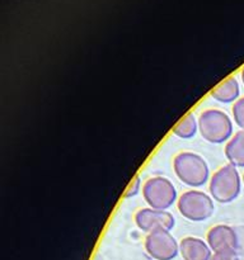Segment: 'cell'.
<instances>
[{
  "instance_id": "cell-1",
  "label": "cell",
  "mask_w": 244,
  "mask_h": 260,
  "mask_svg": "<svg viewBox=\"0 0 244 260\" xmlns=\"http://www.w3.org/2000/svg\"><path fill=\"white\" fill-rule=\"evenodd\" d=\"M173 170L183 184L200 188L210 182V169L201 155L191 151L179 152L173 159Z\"/></svg>"
},
{
  "instance_id": "cell-2",
  "label": "cell",
  "mask_w": 244,
  "mask_h": 260,
  "mask_svg": "<svg viewBox=\"0 0 244 260\" xmlns=\"http://www.w3.org/2000/svg\"><path fill=\"white\" fill-rule=\"evenodd\" d=\"M233 121L220 109H206L198 117V132L210 144L220 145L233 137Z\"/></svg>"
},
{
  "instance_id": "cell-3",
  "label": "cell",
  "mask_w": 244,
  "mask_h": 260,
  "mask_svg": "<svg viewBox=\"0 0 244 260\" xmlns=\"http://www.w3.org/2000/svg\"><path fill=\"white\" fill-rule=\"evenodd\" d=\"M241 180L238 169L231 164H226L214 173L210 178L208 190L214 201L219 203H231L239 197L241 190Z\"/></svg>"
},
{
  "instance_id": "cell-4",
  "label": "cell",
  "mask_w": 244,
  "mask_h": 260,
  "mask_svg": "<svg viewBox=\"0 0 244 260\" xmlns=\"http://www.w3.org/2000/svg\"><path fill=\"white\" fill-rule=\"evenodd\" d=\"M177 208L180 215L192 222H202L214 215V200L207 193L201 190H188L177 201Z\"/></svg>"
},
{
  "instance_id": "cell-5",
  "label": "cell",
  "mask_w": 244,
  "mask_h": 260,
  "mask_svg": "<svg viewBox=\"0 0 244 260\" xmlns=\"http://www.w3.org/2000/svg\"><path fill=\"white\" fill-rule=\"evenodd\" d=\"M142 197L150 208L167 211L178 201V193L173 183L164 177L147 179L142 185Z\"/></svg>"
},
{
  "instance_id": "cell-6",
  "label": "cell",
  "mask_w": 244,
  "mask_h": 260,
  "mask_svg": "<svg viewBox=\"0 0 244 260\" xmlns=\"http://www.w3.org/2000/svg\"><path fill=\"white\" fill-rule=\"evenodd\" d=\"M145 250L154 260H173L179 254V243L170 231H152L145 238Z\"/></svg>"
},
{
  "instance_id": "cell-7",
  "label": "cell",
  "mask_w": 244,
  "mask_h": 260,
  "mask_svg": "<svg viewBox=\"0 0 244 260\" xmlns=\"http://www.w3.org/2000/svg\"><path fill=\"white\" fill-rule=\"evenodd\" d=\"M135 223L144 233L152 231H172L175 226L173 215L168 211L154 210V208H141L135 215Z\"/></svg>"
},
{
  "instance_id": "cell-8",
  "label": "cell",
  "mask_w": 244,
  "mask_h": 260,
  "mask_svg": "<svg viewBox=\"0 0 244 260\" xmlns=\"http://www.w3.org/2000/svg\"><path fill=\"white\" fill-rule=\"evenodd\" d=\"M206 243L211 248L212 253L220 251H233L238 249V235L230 226L216 225L207 233Z\"/></svg>"
},
{
  "instance_id": "cell-9",
  "label": "cell",
  "mask_w": 244,
  "mask_h": 260,
  "mask_svg": "<svg viewBox=\"0 0 244 260\" xmlns=\"http://www.w3.org/2000/svg\"><path fill=\"white\" fill-rule=\"evenodd\" d=\"M179 254L183 260H210L214 253L202 239L187 236L179 243Z\"/></svg>"
},
{
  "instance_id": "cell-10",
  "label": "cell",
  "mask_w": 244,
  "mask_h": 260,
  "mask_svg": "<svg viewBox=\"0 0 244 260\" xmlns=\"http://www.w3.org/2000/svg\"><path fill=\"white\" fill-rule=\"evenodd\" d=\"M239 95H240V86L234 76L224 80L211 91V96L214 98V101L224 104L235 103L239 99Z\"/></svg>"
},
{
  "instance_id": "cell-11",
  "label": "cell",
  "mask_w": 244,
  "mask_h": 260,
  "mask_svg": "<svg viewBox=\"0 0 244 260\" xmlns=\"http://www.w3.org/2000/svg\"><path fill=\"white\" fill-rule=\"evenodd\" d=\"M224 151L229 164L235 168H244V129L233 135L226 142Z\"/></svg>"
},
{
  "instance_id": "cell-12",
  "label": "cell",
  "mask_w": 244,
  "mask_h": 260,
  "mask_svg": "<svg viewBox=\"0 0 244 260\" xmlns=\"http://www.w3.org/2000/svg\"><path fill=\"white\" fill-rule=\"evenodd\" d=\"M198 132V119H196L195 114L188 113L180 119L177 126L173 128V135L179 139L188 140L196 136Z\"/></svg>"
},
{
  "instance_id": "cell-13",
  "label": "cell",
  "mask_w": 244,
  "mask_h": 260,
  "mask_svg": "<svg viewBox=\"0 0 244 260\" xmlns=\"http://www.w3.org/2000/svg\"><path fill=\"white\" fill-rule=\"evenodd\" d=\"M231 111H233V118L236 126L240 127L241 129H244V96L243 98H239L238 101L234 103Z\"/></svg>"
},
{
  "instance_id": "cell-14",
  "label": "cell",
  "mask_w": 244,
  "mask_h": 260,
  "mask_svg": "<svg viewBox=\"0 0 244 260\" xmlns=\"http://www.w3.org/2000/svg\"><path fill=\"white\" fill-rule=\"evenodd\" d=\"M140 192H141V179H140V177H135V179L130 183L129 188L125 192V197L132 198L139 194Z\"/></svg>"
},
{
  "instance_id": "cell-15",
  "label": "cell",
  "mask_w": 244,
  "mask_h": 260,
  "mask_svg": "<svg viewBox=\"0 0 244 260\" xmlns=\"http://www.w3.org/2000/svg\"><path fill=\"white\" fill-rule=\"evenodd\" d=\"M210 260H240L235 250L233 251H220V253H214Z\"/></svg>"
},
{
  "instance_id": "cell-16",
  "label": "cell",
  "mask_w": 244,
  "mask_h": 260,
  "mask_svg": "<svg viewBox=\"0 0 244 260\" xmlns=\"http://www.w3.org/2000/svg\"><path fill=\"white\" fill-rule=\"evenodd\" d=\"M240 78H241V83H243L244 85V68L241 69V73H240Z\"/></svg>"
},
{
  "instance_id": "cell-17",
  "label": "cell",
  "mask_w": 244,
  "mask_h": 260,
  "mask_svg": "<svg viewBox=\"0 0 244 260\" xmlns=\"http://www.w3.org/2000/svg\"><path fill=\"white\" fill-rule=\"evenodd\" d=\"M241 180H243V184H244V174H243V178H241Z\"/></svg>"
}]
</instances>
